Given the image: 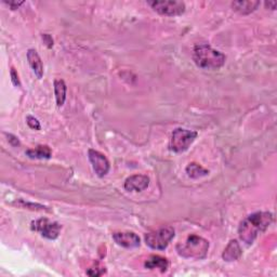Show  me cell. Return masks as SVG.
<instances>
[{
    "instance_id": "obj_1",
    "label": "cell",
    "mask_w": 277,
    "mask_h": 277,
    "mask_svg": "<svg viewBox=\"0 0 277 277\" xmlns=\"http://www.w3.org/2000/svg\"><path fill=\"white\" fill-rule=\"evenodd\" d=\"M273 221V215L271 212H254L243 220L238 227V235L244 243L251 245L259 236L263 233Z\"/></svg>"
},
{
    "instance_id": "obj_2",
    "label": "cell",
    "mask_w": 277,
    "mask_h": 277,
    "mask_svg": "<svg viewBox=\"0 0 277 277\" xmlns=\"http://www.w3.org/2000/svg\"><path fill=\"white\" fill-rule=\"evenodd\" d=\"M195 64L202 69H219L224 65L226 56L207 44L196 45L193 51Z\"/></svg>"
},
{
    "instance_id": "obj_3",
    "label": "cell",
    "mask_w": 277,
    "mask_h": 277,
    "mask_svg": "<svg viewBox=\"0 0 277 277\" xmlns=\"http://www.w3.org/2000/svg\"><path fill=\"white\" fill-rule=\"evenodd\" d=\"M208 250H209V243L205 238L197 235H191L184 243L177 245L178 253L186 259H205Z\"/></svg>"
},
{
    "instance_id": "obj_4",
    "label": "cell",
    "mask_w": 277,
    "mask_h": 277,
    "mask_svg": "<svg viewBox=\"0 0 277 277\" xmlns=\"http://www.w3.org/2000/svg\"><path fill=\"white\" fill-rule=\"evenodd\" d=\"M197 138V132L186 130L183 128H177L173 130L171 138H170L169 148L174 153H183L191 146L192 143Z\"/></svg>"
},
{
    "instance_id": "obj_5",
    "label": "cell",
    "mask_w": 277,
    "mask_h": 277,
    "mask_svg": "<svg viewBox=\"0 0 277 277\" xmlns=\"http://www.w3.org/2000/svg\"><path fill=\"white\" fill-rule=\"evenodd\" d=\"M174 237V230L171 226L159 228L156 232L145 235V243L154 250H165Z\"/></svg>"
},
{
    "instance_id": "obj_6",
    "label": "cell",
    "mask_w": 277,
    "mask_h": 277,
    "mask_svg": "<svg viewBox=\"0 0 277 277\" xmlns=\"http://www.w3.org/2000/svg\"><path fill=\"white\" fill-rule=\"evenodd\" d=\"M154 11L167 17H177L185 12V3L175 0H163V1H148L147 2Z\"/></svg>"
},
{
    "instance_id": "obj_7",
    "label": "cell",
    "mask_w": 277,
    "mask_h": 277,
    "mask_svg": "<svg viewBox=\"0 0 277 277\" xmlns=\"http://www.w3.org/2000/svg\"><path fill=\"white\" fill-rule=\"evenodd\" d=\"M31 230L41 234L42 237L47 239H56L60 235L62 226L57 222H51L46 218L31 222Z\"/></svg>"
},
{
    "instance_id": "obj_8",
    "label": "cell",
    "mask_w": 277,
    "mask_h": 277,
    "mask_svg": "<svg viewBox=\"0 0 277 277\" xmlns=\"http://www.w3.org/2000/svg\"><path fill=\"white\" fill-rule=\"evenodd\" d=\"M88 156L89 161L92 165V168L94 170V172L97 173L98 177L102 178L104 175H106L110 171L111 165L109 159L103 155L102 153H100L95 150H89L88 151Z\"/></svg>"
},
{
    "instance_id": "obj_9",
    "label": "cell",
    "mask_w": 277,
    "mask_h": 277,
    "mask_svg": "<svg viewBox=\"0 0 277 277\" xmlns=\"http://www.w3.org/2000/svg\"><path fill=\"white\" fill-rule=\"evenodd\" d=\"M113 238L117 245L124 248H137L140 246V237L133 232H117L113 234Z\"/></svg>"
},
{
    "instance_id": "obj_10",
    "label": "cell",
    "mask_w": 277,
    "mask_h": 277,
    "mask_svg": "<svg viewBox=\"0 0 277 277\" xmlns=\"http://www.w3.org/2000/svg\"><path fill=\"white\" fill-rule=\"evenodd\" d=\"M150 185V178L144 174H135L125 181V190L128 192H141Z\"/></svg>"
},
{
    "instance_id": "obj_11",
    "label": "cell",
    "mask_w": 277,
    "mask_h": 277,
    "mask_svg": "<svg viewBox=\"0 0 277 277\" xmlns=\"http://www.w3.org/2000/svg\"><path fill=\"white\" fill-rule=\"evenodd\" d=\"M28 61L37 78L41 79L42 76H44V65H42V61L38 52L35 49H29L28 51Z\"/></svg>"
},
{
    "instance_id": "obj_12",
    "label": "cell",
    "mask_w": 277,
    "mask_h": 277,
    "mask_svg": "<svg viewBox=\"0 0 277 277\" xmlns=\"http://www.w3.org/2000/svg\"><path fill=\"white\" fill-rule=\"evenodd\" d=\"M242 255V248L239 246V244L237 241H231L228 243L226 248L224 249V251L222 253V258L226 262H233V261H236L237 259L241 258Z\"/></svg>"
},
{
    "instance_id": "obj_13",
    "label": "cell",
    "mask_w": 277,
    "mask_h": 277,
    "mask_svg": "<svg viewBox=\"0 0 277 277\" xmlns=\"http://www.w3.org/2000/svg\"><path fill=\"white\" fill-rule=\"evenodd\" d=\"M144 265L146 269H159L162 272H166L169 268V261L161 255H152L145 261Z\"/></svg>"
},
{
    "instance_id": "obj_14",
    "label": "cell",
    "mask_w": 277,
    "mask_h": 277,
    "mask_svg": "<svg viewBox=\"0 0 277 277\" xmlns=\"http://www.w3.org/2000/svg\"><path fill=\"white\" fill-rule=\"evenodd\" d=\"M26 155L33 159H49L52 156V151L48 145H38L26 151Z\"/></svg>"
},
{
    "instance_id": "obj_15",
    "label": "cell",
    "mask_w": 277,
    "mask_h": 277,
    "mask_svg": "<svg viewBox=\"0 0 277 277\" xmlns=\"http://www.w3.org/2000/svg\"><path fill=\"white\" fill-rule=\"evenodd\" d=\"M259 1H234L232 2L233 9L241 14H249L258 9Z\"/></svg>"
},
{
    "instance_id": "obj_16",
    "label": "cell",
    "mask_w": 277,
    "mask_h": 277,
    "mask_svg": "<svg viewBox=\"0 0 277 277\" xmlns=\"http://www.w3.org/2000/svg\"><path fill=\"white\" fill-rule=\"evenodd\" d=\"M55 94L56 105L61 108L66 100V84L63 79H55Z\"/></svg>"
},
{
    "instance_id": "obj_17",
    "label": "cell",
    "mask_w": 277,
    "mask_h": 277,
    "mask_svg": "<svg viewBox=\"0 0 277 277\" xmlns=\"http://www.w3.org/2000/svg\"><path fill=\"white\" fill-rule=\"evenodd\" d=\"M186 173L190 178L192 179H199L201 177H206V175L209 174V171L207 169H205L202 166H200L199 164L197 163H191L188 165V167L185 169Z\"/></svg>"
},
{
    "instance_id": "obj_18",
    "label": "cell",
    "mask_w": 277,
    "mask_h": 277,
    "mask_svg": "<svg viewBox=\"0 0 277 277\" xmlns=\"http://www.w3.org/2000/svg\"><path fill=\"white\" fill-rule=\"evenodd\" d=\"M105 272H106V270H105L104 266L97 263L94 266H92V268H90L87 271V274L90 275V276H101V275H103Z\"/></svg>"
},
{
    "instance_id": "obj_19",
    "label": "cell",
    "mask_w": 277,
    "mask_h": 277,
    "mask_svg": "<svg viewBox=\"0 0 277 277\" xmlns=\"http://www.w3.org/2000/svg\"><path fill=\"white\" fill-rule=\"evenodd\" d=\"M26 122H28V125L31 128V129L40 130V122L38 121V119L35 118V117L28 116V118H26Z\"/></svg>"
},
{
    "instance_id": "obj_20",
    "label": "cell",
    "mask_w": 277,
    "mask_h": 277,
    "mask_svg": "<svg viewBox=\"0 0 277 277\" xmlns=\"http://www.w3.org/2000/svg\"><path fill=\"white\" fill-rule=\"evenodd\" d=\"M10 75H11V81H12V83L14 84V86H15V87H21L19 74H18L17 71H15L14 67L11 68V72H10Z\"/></svg>"
},
{
    "instance_id": "obj_21",
    "label": "cell",
    "mask_w": 277,
    "mask_h": 277,
    "mask_svg": "<svg viewBox=\"0 0 277 277\" xmlns=\"http://www.w3.org/2000/svg\"><path fill=\"white\" fill-rule=\"evenodd\" d=\"M7 137H8V141H9L10 144L13 145V146L20 145V141H19V138L17 137L13 136V135H8V133H7Z\"/></svg>"
},
{
    "instance_id": "obj_22",
    "label": "cell",
    "mask_w": 277,
    "mask_h": 277,
    "mask_svg": "<svg viewBox=\"0 0 277 277\" xmlns=\"http://www.w3.org/2000/svg\"><path fill=\"white\" fill-rule=\"evenodd\" d=\"M42 39H44V41L46 42V45H47L48 48H52V46H53V39H52V37L50 35L44 34V35H42Z\"/></svg>"
},
{
    "instance_id": "obj_23",
    "label": "cell",
    "mask_w": 277,
    "mask_h": 277,
    "mask_svg": "<svg viewBox=\"0 0 277 277\" xmlns=\"http://www.w3.org/2000/svg\"><path fill=\"white\" fill-rule=\"evenodd\" d=\"M4 3H7L12 10H15L18 9L21 4H23V1H4Z\"/></svg>"
},
{
    "instance_id": "obj_24",
    "label": "cell",
    "mask_w": 277,
    "mask_h": 277,
    "mask_svg": "<svg viewBox=\"0 0 277 277\" xmlns=\"http://www.w3.org/2000/svg\"><path fill=\"white\" fill-rule=\"evenodd\" d=\"M265 6L266 7H272V10H275L276 9V1H269V2H265Z\"/></svg>"
}]
</instances>
